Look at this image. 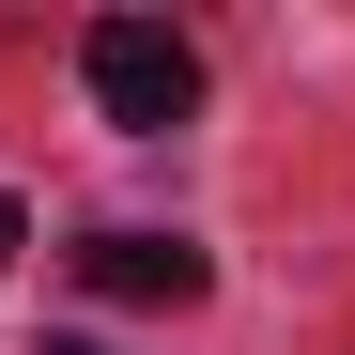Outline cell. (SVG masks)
Listing matches in <instances>:
<instances>
[{
  "mask_svg": "<svg viewBox=\"0 0 355 355\" xmlns=\"http://www.w3.org/2000/svg\"><path fill=\"white\" fill-rule=\"evenodd\" d=\"M78 78H93V108H108L124 139H170V124L201 108V46L155 31V16H93V31H78Z\"/></svg>",
  "mask_w": 355,
  "mask_h": 355,
  "instance_id": "1",
  "label": "cell"
},
{
  "mask_svg": "<svg viewBox=\"0 0 355 355\" xmlns=\"http://www.w3.org/2000/svg\"><path fill=\"white\" fill-rule=\"evenodd\" d=\"M78 278H93V293H124V309H201V293H216V263L186 248V232H93Z\"/></svg>",
  "mask_w": 355,
  "mask_h": 355,
  "instance_id": "2",
  "label": "cell"
},
{
  "mask_svg": "<svg viewBox=\"0 0 355 355\" xmlns=\"http://www.w3.org/2000/svg\"><path fill=\"white\" fill-rule=\"evenodd\" d=\"M16 248H31V216H16V201H0V278H16Z\"/></svg>",
  "mask_w": 355,
  "mask_h": 355,
  "instance_id": "3",
  "label": "cell"
},
{
  "mask_svg": "<svg viewBox=\"0 0 355 355\" xmlns=\"http://www.w3.org/2000/svg\"><path fill=\"white\" fill-rule=\"evenodd\" d=\"M46 355H93V340H46Z\"/></svg>",
  "mask_w": 355,
  "mask_h": 355,
  "instance_id": "4",
  "label": "cell"
}]
</instances>
